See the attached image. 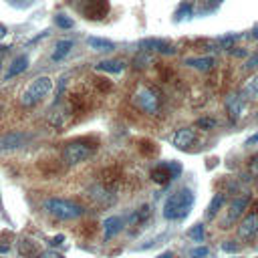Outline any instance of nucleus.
I'll use <instances>...</instances> for the list:
<instances>
[{"instance_id": "f257e3e1", "label": "nucleus", "mask_w": 258, "mask_h": 258, "mask_svg": "<svg viewBox=\"0 0 258 258\" xmlns=\"http://www.w3.org/2000/svg\"><path fill=\"white\" fill-rule=\"evenodd\" d=\"M194 206V194L191 189H177L171 194L163 204V218L165 220H181L189 214Z\"/></svg>"}, {"instance_id": "f03ea898", "label": "nucleus", "mask_w": 258, "mask_h": 258, "mask_svg": "<svg viewBox=\"0 0 258 258\" xmlns=\"http://www.w3.org/2000/svg\"><path fill=\"white\" fill-rule=\"evenodd\" d=\"M50 89H52L50 77H36V79L24 89V93L20 95V103H22L24 107H34L36 103H40V101L50 93Z\"/></svg>"}, {"instance_id": "7ed1b4c3", "label": "nucleus", "mask_w": 258, "mask_h": 258, "mask_svg": "<svg viewBox=\"0 0 258 258\" xmlns=\"http://www.w3.org/2000/svg\"><path fill=\"white\" fill-rule=\"evenodd\" d=\"M44 210H46L50 216L58 218V220H75V218L83 216V212H85L79 204L69 202V200H60V198H50V200H46V202H44Z\"/></svg>"}, {"instance_id": "20e7f679", "label": "nucleus", "mask_w": 258, "mask_h": 258, "mask_svg": "<svg viewBox=\"0 0 258 258\" xmlns=\"http://www.w3.org/2000/svg\"><path fill=\"white\" fill-rule=\"evenodd\" d=\"M133 101H135V105H137L141 111H145V113H149V115L159 113L161 99H159V93H157L155 89H151V87H139V89L135 91V95H133Z\"/></svg>"}, {"instance_id": "39448f33", "label": "nucleus", "mask_w": 258, "mask_h": 258, "mask_svg": "<svg viewBox=\"0 0 258 258\" xmlns=\"http://www.w3.org/2000/svg\"><path fill=\"white\" fill-rule=\"evenodd\" d=\"M91 153H93V147H91L87 141L77 139V141H69V143L64 145V149H62V159H64V163L75 165V163L85 161Z\"/></svg>"}, {"instance_id": "423d86ee", "label": "nucleus", "mask_w": 258, "mask_h": 258, "mask_svg": "<svg viewBox=\"0 0 258 258\" xmlns=\"http://www.w3.org/2000/svg\"><path fill=\"white\" fill-rule=\"evenodd\" d=\"M179 171H181L179 163H175V161H161V163H157L151 169V179L155 183H159V185H165L171 179H175L179 175Z\"/></svg>"}, {"instance_id": "0eeeda50", "label": "nucleus", "mask_w": 258, "mask_h": 258, "mask_svg": "<svg viewBox=\"0 0 258 258\" xmlns=\"http://www.w3.org/2000/svg\"><path fill=\"white\" fill-rule=\"evenodd\" d=\"M256 232H258V212H250L244 216V220L238 228V234H240V238H252Z\"/></svg>"}, {"instance_id": "6e6552de", "label": "nucleus", "mask_w": 258, "mask_h": 258, "mask_svg": "<svg viewBox=\"0 0 258 258\" xmlns=\"http://www.w3.org/2000/svg\"><path fill=\"white\" fill-rule=\"evenodd\" d=\"M26 139H28V135H26V133H22V131H12V133H8V135H4V137L0 139V151L16 149V147L24 145V143H26Z\"/></svg>"}, {"instance_id": "1a4fd4ad", "label": "nucleus", "mask_w": 258, "mask_h": 258, "mask_svg": "<svg viewBox=\"0 0 258 258\" xmlns=\"http://www.w3.org/2000/svg\"><path fill=\"white\" fill-rule=\"evenodd\" d=\"M139 48H141V50H159V52H163V54H173V52H175V48H173L169 42L159 40V38H145V40L139 42Z\"/></svg>"}, {"instance_id": "9d476101", "label": "nucleus", "mask_w": 258, "mask_h": 258, "mask_svg": "<svg viewBox=\"0 0 258 258\" xmlns=\"http://www.w3.org/2000/svg\"><path fill=\"white\" fill-rule=\"evenodd\" d=\"M194 141H196V129H194V127H181V129H177L175 135H173V145L179 147V149L189 147Z\"/></svg>"}, {"instance_id": "9b49d317", "label": "nucleus", "mask_w": 258, "mask_h": 258, "mask_svg": "<svg viewBox=\"0 0 258 258\" xmlns=\"http://www.w3.org/2000/svg\"><path fill=\"white\" fill-rule=\"evenodd\" d=\"M226 111L232 121H238L242 111H244V99L240 95H228L226 97Z\"/></svg>"}, {"instance_id": "f8f14e48", "label": "nucleus", "mask_w": 258, "mask_h": 258, "mask_svg": "<svg viewBox=\"0 0 258 258\" xmlns=\"http://www.w3.org/2000/svg\"><path fill=\"white\" fill-rule=\"evenodd\" d=\"M28 69V56L26 54H20V56H16L12 62H10V67H8V71H6V81L8 79H12V77H16V75H20V73H24Z\"/></svg>"}, {"instance_id": "ddd939ff", "label": "nucleus", "mask_w": 258, "mask_h": 258, "mask_svg": "<svg viewBox=\"0 0 258 258\" xmlns=\"http://www.w3.org/2000/svg\"><path fill=\"white\" fill-rule=\"evenodd\" d=\"M71 48H73V40H69V38H64V40H58L56 42V46H54V52H52V60L54 62H58V60H62L69 52H71Z\"/></svg>"}, {"instance_id": "4468645a", "label": "nucleus", "mask_w": 258, "mask_h": 258, "mask_svg": "<svg viewBox=\"0 0 258 258\" xmlns=\"http://www.w3.org/2000/svg\"><path fill=\"white\" fill-rule=\"evenodd\" d=\"M248 206V198H238V200H234L232 202V206H230V212H228V218H226V224H232L240 214H242V210Z\"/></svg>"}, {"instance_id": "2eb2a0df", "label": "nucleus", "mask_w": 258, "mask_h": 258, "mask_svg": "<svg viewBox=\"0 0 258 258\" xmlns=\"http://www.w3.org/2000/svg\"><path fill=\"white\" fill-rule=\"evenodd\" d=\"M87 44L93 48V50H99V52H111L115 48V44L111 40H105V38H97V36H89L87 38Z\"/></svg>"}, {"instance_id": "dca6fc26", "label": "nucleus", "mask_w": 258, "mask_h": 258, "mask_svg": "<svg viewBox=\"0 0 258 258\" xmlns=\"http://www.w3.org/2000/svg\"><path fill=\"white\" fill-rule=\"evenodd\" d=\"M214 58L212 56H198V58H185V64L187 67H194L198 71H210L214 67Z\"/></svg>"}, {"instance_id": "f3484780", "label": "nucleus", "mask_w": 258, "mask_h": 258, "mask_svg": "<svg viewBox=\"0 0 258 258\" xmlns=\"http://www.w3.org/2000/svg\"><path fill=\"white\" fill-rule=\"evenodd\" d=\"M105 238H113L121 228H123V220L119 218V216H111V218H107L105 220Z\"/></svg>"}, {"instance_id": "a211bd4d", "label": "nucleus", "mask_w": 258, "mask_h": 258, "mask_svg": "<svg viewBox=\"0 0 258 258\" xmlns=\"http://www.w3.org/2000/svg\"><path fill=\"white\" fill-rule=\"evenodd\" d=\"M242 97L246 99H258V75L250 77L246 81V85L242 87Z\"/></svg>"}, {"instance_id": "6ab92c4d", "label": "nucleus", "mask_w": 258, "mask_h": 258, "mask_svg": "<svg viewBox=\"0 0 258 258\" xmlns=\"http://www.w3.org/2000/svg\"><path fill=\"white\" fill-rule=\"evenodd\" d=\"M125 62L123 60H101L97 62V71H105V73H123Z\"/></svg>"}, {"instance_id": "aec40b11", "label": "nucleus", "mask_w": 258, "mask_h": 258, "mask_svg": "<svg viewBox=\"0 0 258 258\" xmlns=\"http://www.w3.org/2000/svg\"><path fill=\"white\" fill-rule=\"evenodd\" d=\"M222 204H224V196L222 194H216L214 198H212V202H210V206H208V212H206V218L208 220H212L214 216H216V212L222 208Z\"/></svg>"}, {"instance_id": "412c9836", "label": "nucleus", "mask_w": 258, "mask_h": 258, "mask_svg": "<svg viewBox=\"0 0 258 258\" xmlns=\"http://www.w3.org/2000/svg\"><path fill=\"white\" fill-rule=\"evenodd\" d=\"M54 24L58 28H73V18L62 14V12H58V14H54Z\"/></svg>"}, {"instance_id": "4be33fe9", "label": "nucleus", "mask_w": 258, "mask_h": 258, "mask_svg": "<svg viewBox=\"0 0 258 258\" xmlns=\"http://www.w3.org/2000/svg\"><path fill=\"white\" fill-rule=\"evenodd\" d=\"M187 234H189V238H191V240L202 242V240H204V226H202V224H196Z\"/></svg>"}, {"instance_id": "5701e85b", "label": "nucleus", "mask_w": 258, "mask_h": 258, "mask_svg": "<svg viewBox=\"0 0 258 258\" xmlns=\"http://www.w3.org/2000/svg\"><path fill=\"white\" fill-rule=\"evenodd\" d=\"M208 246H198L196 250H191V256H196V258H206L208 256Z\"/></svg>"}, {"instance_id": "b1692460", "label": "nucleus", "mask_w": 258, "mask_h": 258, "mask_svg": "<svg viewBox=\"0 0 258 258\" xmlns=\"http://www.w3.org/2000/svg\"><path fill=\"white\" fill-rule=\"evenodd\" d=\"M250 173L258 177V155H254V157L250 159Z\"/></svg>"}, {"instance_id": "393cba45", "label": "nucleus", "mask_w": 258, "mask_h": 258, "mask_svg": "<svg viewBox=\"0 0 258 258\" xmlns=\"http://www.w3.org/2000/svg\"><path fill=\"white\" fill-rule=\"evenodd\" d=\"M38 258H62L56 250H46V252H42V254H38Z\"/></svg>"}, {"instance_id": "a878e982", "label": "nucleus", "mask_w": 258, "mask_h": 258, "mask_svg": "<svg viewBox=\"0 0 258 258\" xmlns=\"http://www.w3.org/2000/svg\"><path fill=\"white\" fill-rule=\"evenodd\" d=\"M198 125L204 127V129H210V127H214V119H200Z\"/></svg>"}, {"instance_id": "bb28decb", "label": "nucleus", "mask_w": 258, "mask_h": 258, "mask_svg": "<svg viewBox=\"0 0 258 258\" xmlns=\"http://www.w3.org/2000/svg\"><path fill=\"white\" fill-rule=\"evenodd\" d=\"M246 67H248V69H258V54L250 56V58H248V62H246Z\"/></svg>"}, {"instance_id": "cd10ccee", "label": "nucleus", "mask_w": 258, "mask_h": 258, "mask_svg": "<svg viewBox=\"0 0 258 258\" xmlns=\"http://www.w3.org/2000/svg\"><path fill=\"white\" fill-rule=\"evenodd\" d=\"M254 143H258V133H256V135H252V137L246 141V145H254Z\"/></svg>"}, {"instance_id": "c85d7f7f", "label": "nucleus", "mask_w": 258, "mask_h": 258, "mask_svg": "<svg viewBox=\"0 0 258 258\" xmlns=\"http://www.w3.org/2000/svg\"><path fill=\"white\" fill-rule=\"evenodd\" d=\"M222 248H224V250H228V252H234V250H236V246H234V244H224Z\"/></svg>"}, {"instance_id": "c756f323", "label": "nucleus", "mask_w": 258, "mask_h": 258, "mask_svg": "<svg viewBox=\"0 0 258 258\" xmlns=\"http://www.w3.org/2000/svg\"><path fill=\"white\" fill-rule=\"evenodd\" d=\"M157 258H173V254H171V252L167 250V252H163V254H159Z\"/></svg>"}, {"instance_id": "7c9ffc66", "label": "nucleus", "mask_w": 258, "mask_h": 258, "mask_svg": "<svg viewBox=\"0 0 258 258\" xmlns=\"http://www.w3.org/2000/svg\"><path fill=\"white\" fill-rule=\"evenodd\" d=\"M4 36H6V26L0 24V38H4Z\"/></svg>"}, {"instance_id": "2f4dec72", "label": "nucleus", "mask_w": 258, "mask_h": 258, "mask_svg": "<svg viewBox=\"0 0 258 258\" xmlns=\"http://www.w3.org/2000/svg\"><path fill=\"white\" fill-rule=\"evenodd\" d=\"M252 36H254V38H256V40H258V26H256V28H254V30H252Z\"/></svg>"}, {"instance_id": "473e14b6", "label": "nucleus", "mask_w": 258, "mask_h": 258, "mask_svg": "<svg viewBox=\"0 0 258 258\" xmlns=\"http://www.w3.org/2000/svg\"><path fill=\"white\" fill-rule=\"evenodd\" d=\"M2 252H8V246H0V254Z\"/></svg>"}, {"instance_id": "72a5a7b5", "label": "nucleus", "mask_w": 258, "mask_h": 258, "mask_svg": "<svg viewBox=\"0 0 258 258\" xmlns=\"http://www.w3.org/2000/svg\"><path fill=\"white\" fill-rule=\"evenodd\" d=\"M212 2H216V0H212Z\"/></svg>"}, {"instance_id": "f704fd0d", "label": "nucleus", "mask_w": 258, "mask_h": 258, "mask_svg": "<svg viewBox=\"0 0 258 258\" xmlns=\"http://www.w3.org/2000/svg\"><path fill=\"white\" fill-rule=\"evenodd\" d=\"M191 258H196V256H191Z\"/></svg>"}]
</instances>
